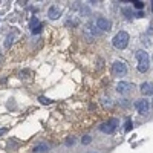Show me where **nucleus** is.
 I'll return each mask as SVG.
<instances>
[{
  "label": "nucleus",
  "instance_id": "6ab92c4d",
  "mask_svg": "<svg viewBox=\"0 0 153 153\" xmlns=\"http://www.w3.org/2000/svg\"><path fill=\"white\" fill-rule=\"evenodd\" d=\"M75 143V139L74 138H69V139H66V146H72Z\"/></svg>",
  "mask_w": 153,
  "mask_h": 153
},
{
  "label": "nucleus",
  "instance_id": "6e6552de",
  "mask_svg": "<svg viewBox=\"0 0 153 153\" xmlns=\"http://www.w3.org/2000/svg\"><path fill=\"white\" fill-rule=\"evenodd\" d=\"M84 34L87 35V38H94L97 35V29H95V25L94 23H87L84 26Z\"/></svg>",
  "mask_w": 153,
  "mask_h": 153
},
{
  "label": "nucleus",
  "instance_id": "4468645a",
  "mask_svg": "<svg viewBox=\"0 0 153 153\" xmlns=\"http://www.w3.org/2000/svg\"><path fill=\"white\" fill-rule=\"evenodd\" d=\"M132 3H133V6H135L136 9H143V8H144V3L139 2V0H135V2H132Z\"/></svg>",
  "mask_w": 153,
  "mask_h": 153
},
{
  "label": "nucleus",
  "instance_id": "ddd939ff",
  "mask_svg": "<svg viewBox=\"0 0 153 153\" xmlns=\"http://www.w3.org/2000/svg\"><path fill=\"white\" fill-rule=\"evenodd\" d=\"M38 101H40L42 104H51L52 101H51L49 98H46V97H38Z\"/></svg>",
  "mask_w": 153,
  "mask_h": 153
},
{
  "label": "nucleus",
  "instance_id": "0eeeda50",
  "mask_svg": "<svg viewBox=\"0 0 153 153\" xmlns=\"http://www.w3.org/2000/svg\"><path fill=\"white\" fill-rule=\"evenodd\" d=\"M133 89V84H130V83H126V81H120L118 83V86H117V91H118V94H123V95H126V94H129L130 91Z\"/></svg>",
  "mask_w": 153,
  "mask_h": 153
},
{
  "label": "nucleus",
  "instance_id": "f03ea898",
  "mask_svg": "<svg viewBox=\"0 0 153 153\" xmlns=\"http://www.w3.org/2000/svg\"><path fill=\"white\" fill-rule=\"evenodd\" d=\"M136 58H138V71L146 72L149 69V65H150V58H149L147 52H144V51H136Z\"/></svg>",
  "mask_w": 153,
  "mask_h": 153
},
{
  "label": "nucleus",
  "instance_id": "7ed1b4c3",
  "mask_svg": "<svg viewBox=\"0 0 153 153\" xmlns=\"http://www.w3.org/2000/svg\"><path fill=\"white\" fill-rule=\"evenodd\" d=\"M117 127H118V120L117 118H112V120H109V121L101 124L100 126V130L103 132V133H113Z\"/></svg>",
  "mask_w": 153,
  "mask_h": 153
},
{
  "label": "nucleus",
  "instance_id": "4be33fe9",
  "mask_svg": "<svg viewBox=\"0 0 153 153\" xmlns=\"http://www.w3.org/2000/svg\"><path fill=\"white\" fill-rule=\"evenodd\" d=\"M152 9H153V6H152Z\"/></svg>",
  "mask_w": 153,
  "mask_h": 153
},
{
  "label": "nucleus",
  "instance_id": "423d86ee",
  "mask_svg": "<svg viewBox=\"0 0 153 153\" xmlns=\"http://www.w3.org/2000/svg\"><path fill=\"white\" fill-rule=\"evenodd\" d=\"M110 26H112V23H110V20H107L106 17H98V19H97V28H98V29H101V31H109Z\"/></svg>",
  "mask_w": 153,
  "mask_h": 153
},
{
  "label": "nucleus",
  "instance_id": "f3484780",
  "mask_svg": "<svg viewBox=\"0 0 153 153\" xmlns=\"http://www.w3.org/2000/svg\"><path fill=\"white\" fill-rule=\"evenodd\" d=\"M11 43H12V35L6 37V42H5V48H9V46H11Z\"/></svg>",
  "mask_w": 153,
  "mask_h": 153
},
{
  "label": "nucleus",
  "instance_id": "dca6fc26",
  "mask_svg": "<svg viewBox=\"0 0 153 153\" xmlns=\"http://www.w3.org/2000/svg\"><path fill=\"white\" fill-rule=\"evenodd\" d=\"M91 141H92V138H91V136H83V139H81V143H83V144H91Z\"/></svg>",
  "mask_w": 153,
  "mask_h": 153
},
{
  "label": "nucleus",
  "instance_id": "f8f14e48",
  "mask_svg": "<svg viewBox=\"0 0 153 153\" xmlns=\"http://www.w3.org/2000/svg\"><path fill=\"white\" fill-rule=\"evenodd\" d=\"M38 25H40V23H38V19H37V17H32V19H31V25H29V26H31V31L35 29Z\"/></svg>",
  "mask_w": 153,
  "mask_h": 153
},
{
  "label": "nucleus",
  "instance_id": "9d476101",
  "mask_svg": "<svg viewBox=\"0 0 153 153\" xmlns=\"http://www.w3.org/2000/svg\"><path fill=\"white\" fill-rule=\"evenodd\" d=\"M48 16H49V19H51V20L58 19V17H60V9H58L57 6H51V8H49V11H48Z\"/></svg>",
  "mask_w": 153,
  "mask_h": 153
},
{
  "label": "nucleus",
  "instance_id": "1a4fd4ad",
  "mask_svg": "<svg viewBox=\"0 0 153 153\" xmlns=\"http://www.w3.org/2000/svg\"><path fill=\"white\" fill-rule=\"evenodd\" d=\"M141 92L144 95H153V84L152 83H143L141 84Z\"/></svg>",
  "mask_w": 153,
  "mask_h": 153
},
{
  "label": "nucleus",
  "instance_id": "39448f33",
  "mask_svg": "<svg viewBox=\"0 0 153 153\" xmlns=\"http://www.w3.org/2000/svg\"><path fill=\"white\" fill-rule=\"evenodd\" d=\"M112 71H113V74H115V75L123 76V75H126V74H127V66L124 65L123 61H115L113 65H112Z\"/></svg>",
  "mask_w": 153,
  "mask_h": 153
},
{
  "label": "nucleus",
  "instance_id": "5701e85b",
  "mask_svg": "<svg viewBox=\"0 0 153 153\" xmlns=\"http://www.w3.org/2000/svg\"><path fill=\"white\" fill-rule=\"evenodd\" d=\"M152 60H153V58H152Z\"/></svg>",
  "mask_w": 153,
  "mask_h": 153
},
{
  "label": "nucleus",
  "instance_id": "20e7f679",
  "mask_svg": "<svg viewBox=\"0 0 153 153\" xmlns=\"http://www.w3.org/2000/svg\"><path fill=\"white\" fill-rule=\"evenodd\" d=\"M135 106H136V110H138L139 113L144 115V113H149V110H150V101H149V100H146V98L138 100Z\"/></svg>",
  "mask_w": 153,
  "mask_h": 153
},
{
  "label": "nucleus",
  "instance_id": "9b49d317",
  "mask_svg": "<svg viewBox=\"0 0 153 153\" xmlns=\"http://www.w3.org/2000/svg\"><path fill=\"white\" fill-rule=\"evenodd\" d=\"M48 149H49V147H48L46 144H38V146L34 147V153H46Z\"/></svg>",
  "mask_w": 153,
  "mask_h": 153
},
{
  "label": "nucleus",
  "instance_id": "aec40b11",
  "mask_svg": "<svg viewBox=\"0 0 153 153\" xmlns=\"http://www.w3.org/2000/svg\"><path fill=\"white\" fill-rule=\"evenodd\" d=\"M8 132V129H6V127H3V129H0V136H2V135H5Z\"/></svg>",
  "mask_w": 153,
  "mask_h": 153
},
{
  "label": "nucleus",
  "instance_id": "412c9836",
  "mask_svg": "<svg viewBox=\"0 0 153 153\" xmlns=\"http://www.w3.org/2000/svg\"><path fill=\"white\" fill-rule=\"evenodd\" d=\"M136 17H144V12H141V11L136 12Z\"/></svg>",
  "mask_w": 153,
  "mask_h": 153
},
{
  "label": "nucleus",
  "instance_id": "f257e3e1",
  "mask_svg": "<svg viewBox=\"0 0 153 153\" xmlns=\"http://www.w3.org/2000/svg\"><path fill=\"white\" fill-rule=\"evenodd\" d=\"M112 43H113V46L117 49H126L127 45H129V34H127L126 31H120L117 35L113 37Z\"/></svg>",
  "mask_w": 153,
  "mask_h": 153
},
{
  "label": "nucleus",
  "instance_id": "2eb2a0df",
  "mask_svg": "<svg viewBox=\"0 0 153 153\" xmlns=\"http://www.w3.org/2000/svg\"><path fill=\"white\" fill-rule=\"evenodd\" d=\"M132 126H133V124H132V121H130V120H127V121H126V127H124V130H126V132H129V130L132 129Z\"/></svg>",
  "mask_w": 153,
  "mask_h": 153
},
{
  "label": "nucleus",
  "instance_id": "a211bd4d",
  "mask_svg": "<svg viewBox=\"0 0 153 153\" xmlns=\"http://www.w3.org/2000/svg\"><path fill=\"white\" fill-rule=\"evenodd\" d=\"M42 29H43V25H38V26H37L35 29H32V34H38V32H42Z\"/></svg>",
  "mask_w": 153,
  "mask_h": 153
}]
</instances>
